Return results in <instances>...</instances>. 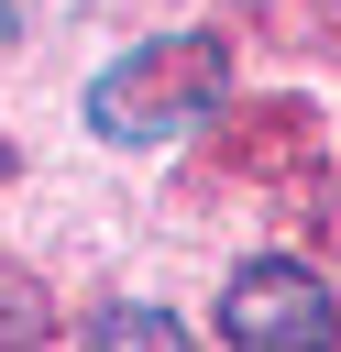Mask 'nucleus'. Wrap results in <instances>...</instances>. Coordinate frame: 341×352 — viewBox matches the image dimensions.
Segmentation results:
<instances>
[{"label": "nucleus", "instance_id": "f03ea898", "mask_svg": "<svg viewBox=\"0 0 341 352\" xmlns=\"http://www.w3.org/2000/svg\"><path fill=\"white\" fill-rule=\"evenodd\" d=\"M220 330H231L242 352H308V341L341 330V308H330V286H319L297 253H253V264L220 286Z\"/></svg>", "mask_w": 341, "mask_h": 352}, {"label": "nucleus", "instance_id": "f257e3e1", "mask_svg": "<svg viewBox=\"0 0 341 352\" xmlns=\"http://www.w3.org/2000/svg\"><path fill=\"white\" fill-rule=\"evenodd\" d=\"M220 88H231L220 33H154L88 77V132L99 143H176L187 121L220 110Z\"/></svg>", "mask_w": 341, "mask_h": 352}, {"label": "nucleus", "instance_id": "39448f33", "mask_svg": "<svg viewBox=\"0 0 341 352\" xmlns=\"http://www.w3.org/2000/svg\"><path fill=\"white\" fill-rule=\"evenodd\" d=\"M33 11H44V0H0V44H11V33L33 22Z\"/></svg>", "mask_w": 341, "mask_h": 352}, {"label": "nucleus", "instance_id": "20e7f679", "mask_svg": "<svg viewBox=\"0 0 341 352\" xmlns=\"http://www.w3.org/2000/svg\"><path fill=\"white\" fill-rule=\"evenodd\" d=\"M55 319H44V297H22L11 275H0V341H44Z\"/></svg>", "mask_w": 341, "mask_h": 352}, {"label": "nucleus", "instance_id": "7ed1b4c3", "mask_svg": "<svg viewBox=\"0 0 341 352\" xmlns=\"http://www.w3.org/2000/svg\"><path fill=\"white\" fill-rule=\"evenodd\" d=\"M88 341H99V352H121V341H187V330H176L165 308H99V319H88Z\"/></svg>", "mask_w": 341, "mask_h": 352}, {"label": "nucleus", "instance_id": "423d86ee", "mask_svg": "<svg viewBox=\"0 0 341 352\" xmlns=\"http://www.w3.org/2000/svg\"><path fill=\"white\" fill-rule=\"evenodd\" d=\"M0 187H11V143H0Z\"/></svg>", "mask_w": 341, "mask_h": 352}]
</instances>
